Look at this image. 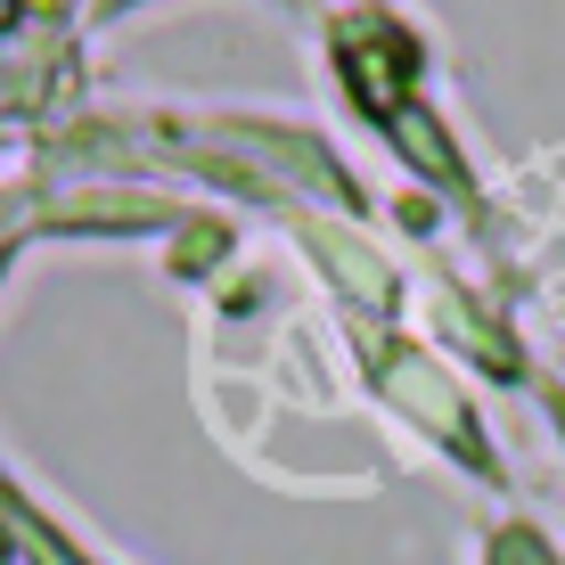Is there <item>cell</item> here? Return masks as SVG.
Listing matches in <instances>:
<instances>
[{"label": "cell", "mask_w": 565, "mask_h": 565, "mask_svg": "<svg viewBox=\"0 0 565 565\" xmlns=\"http://www.w3.org/2000/svg\"><path fill=\"white\" fill-rule=\"evenodd\" d=\"M115 9H140V0H99V17H115Z\"/></svg>", "instance_id": "obj_2"}, {"label": "cell", "mask_w": 565, "mask_h": 565, "mask_svg": "<svg viewBox=\"0 0 565 565\" xmlns=\"http://www.w3.org/2000/svg\"><path fill=\"white\" fill-rule=\"evenodd\" d=\"M0 557H9V533H0Z\"/></svg>", "instance_id": "obj_3"}, {"label": "cell", "mask_w": 565, "mask_h": 565, "mask_svg": "<svg viewBox=\"0 0 565 565\" xmlns=\"http://www.w3.org/2000/svg\"><path fill=\"white\" fill-rule=\"evenodd\" d=\"M17 17H25V0H0V33H9V25H17Z\"/></svg>", "instance_id": "obj_1"}]
</instances>
